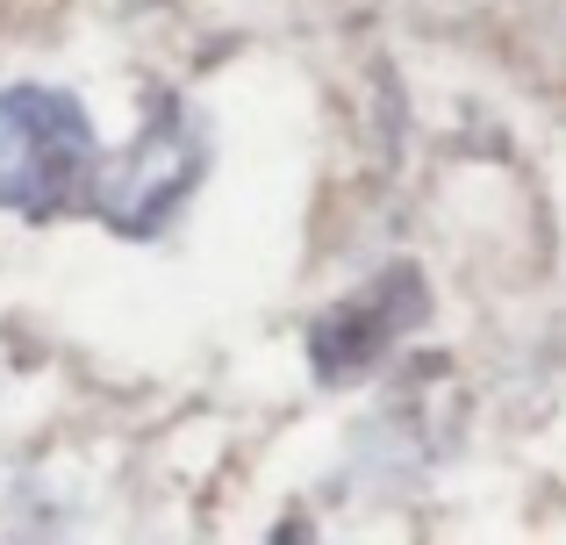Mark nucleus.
Here are the masks:
<instances>
[{"label":"nucleus","instance_id":"nucleus-2","mask_svg":"<svg viewBox=\"0 0 566 545\" xmlns=\"http://www.w3.org/2000/svg\"><path fill=\"white\" fill-rule=\"evenodd\" d=\"M201 180H208V123L187 101H158L151 123L129 137V151L94 166L86 209L101 216V230L144 244V238H166V223L193 201Z\"/></svg>","mask_w":566,"mask_h":545},{"label":"nucleus","instance_id":"nucleus-1","mask_svg":"<svg viewBox=\"0 0 566 545\" xmlns=\"http://www.w3.org/2000/svg\"><path fill=\"white\" fill-rule=\"evenodd\" d=\"M94 166H101V137L80 94L43 80L0 86V216L57 223L65 209H86Z\"/></svg>","mask_w":566,"mask_h":545},{"label":"nucleus","instance_id":"nucleus-3","mask_svg":"<svg viewBox=\"0 0 566 545\" xmlns=\"http://www.w3.org/2000/svg\"><path fill=\"white\" fill-rule=\"evenodd\" d=\"M423 308H430L423 280H416L409 266H395V273L366 280L352 302H337L331 316L308 331V359H316L323 380H359V374H374V366L387 359L395 337H409L416 323H423Z\"/></svg>","mask_w":566,"mask_h":545}]
</instances>
